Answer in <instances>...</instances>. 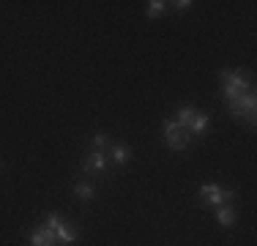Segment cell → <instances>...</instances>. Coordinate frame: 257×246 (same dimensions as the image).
<instances>
[{
	"instance_id": "obj_12",
	"label": "cell",
	"mask_w": 257,
	"mask_h": 246,
	"mask_svg": "<svg viewBox=\"0 0 257 246\" xmlns=\"http://www.w3.org/2000/svg\"><path fill=\"white\" fill-rule=\"evenodd\" d=\"M74 194L79 197V200H93L96 189H93V183H88V181H79L77 186H74Z\"/></svg>"
},
{
	"instance_id": "obj_3",
	"label": "cell",
	"mask_w": 257,
	"mask_h": 246,
	"mask_svg": "<svg viewBox=\"0 0 257 246\" xmlns=\"http://www.w3.org/2000/svg\"><path fill=\"white\" fill-rule=\"evenodd\" d=\"M200 197H203L205 205L219 208V205H227V202L235 200V192H232V189H222L219 183H205V186L200 189Z\"/></svg>"
},
{
	"instance_id": "obj_8",
	"label": "cell",
	"mask_w": 257,
	"mask_h": 246,
	"mask_svg": "<svg viewBox=\"0 0 257 246\" xmlns=\"http://www.w3.org/2000/svg\"><path fill=\"white\" fill-rule=\"evenodd\" d=\"M208 123H211V115H208V112H197L192 118V123H189V137H200V134L208 129Z\"/></svg>"
},
{
	"instance_id": "obj_4",
	"label": "cell",
	"mask_w": 257,
	"mask_h": 246,
	"mask_svg": "<svg viewBox=\"0 0 257 246\" xmlns=\"http://www.w3.org/2000/svg\"><path fill=\"white\" fill-rule=\"evenodd\" d=\"M162 129H164V143H167L170 151H183V148L189 145V140H192L175 120H164Z\"/></svg>"
},
{
	"instance_id": "obj_15",
	"label": "cell",
	"mask_w": 257,
	"mask_h": 246,
	"mask_svg": "<svg viewBox=\"0 0 257 246\" xmlns=\"http://www.w3.org/2000/svg\"><path fill=\"white\" fill-rule=\"evenodd\" d=\"M173 6H175V11H186V9H192V0H178Z\"/></svg>"
},
{
	"instance_id": "obj_1",
	"label": "cell",
	"mask_w": 257,
	"mask_h": 246,
	"mask_svg": "<svg viewBox=\"0 0 257 246\" xmlns=\"http://www.w3.org/2000/svg\"><path fill=\"white\" fill-rule=\"evenodd\" d=\"M219 79H222V93H224V101H232V98L243 96L246 90H252V79H249L243 71L222 69V71H219Z\"/></svg>"
},
{
	"instance_id": "obj_9",
	"label": "cell",
	"mask_w": 257,
	"mask_h": 246,
	"mask_svg": "<svg viewBox=\"0 0 257 246\" xmlns=\"http://www.w3.org/2000/svg\"><path fill=\"white\" fill-rule=\"evenodd\" d=\"M216 211V221L222 227H232L235 224V219H238V213H235V208H230V205H219V208H213Z\"/></svg>"
},
{
	"instance_id": "obj_13",
	"label": "cell",
	"mask_w": 257,
	"mask_h": 246,
	"mask_svg": "<svg viewBox=\"0 0 257 246\" xmlns=\"http://www.w3.org/2000/svg\"><path fill=\"white\" fill-rule=\"evenodd\" d=\"M164 9H167V3L164 0H151L148 9H145V14H148V20H154V17H162Z\"/></svg>"
},
{
	"instance_id": "obj_2",
	"label": "cell",
	"mask_w": 257,
	"mask_h": 246,
	"mask_svg": "<svg viewBox=\"0 0 257 246\" xmlns=\"http://www.w3.org/2000/svg\"><path fill=\"white\" fill-rule=\"evenodd\" d=\"M227 107H230V115L235 120H246L249 126H254V120H257V98H254V88L252 90H246L243 96H238V98H232V101H227Z\"/></svg>"
},
{
	"instance_id": "obj_5",
	"label": "cell",
	"mask_w": 257,
	"mask_h": 246,
	"mask_svg": "<svg viewBox=\"0 0 257 246\" xmlns=\"http://www.w3.org/2000/svg\"><path fill=\"white\" fill-rule=\"evenodd\" d=\"M30 246H58L55 230H50L47 224H39L30 230Z\"/></svg>"
},
{
	"instance_id": "obj_11",
	"label": "cell",
	"mask_w": 257,
	"mask_h": 246,
	"mask_svg": "<svg viewBox=\"0 0 257 246\" xmlns=\"http://www.w3.org/2000/svg\"><path fill=\"white\" fill-rule=\"evenodd\" d=\"M109 159H112V164H126L128 159H132V151H128V145H123V143H118V145H112V153H107Z\"/></svg>"
},
{
	"instance_id": "obj_7",
	"label": "cell",
	"mask_w": 257,
	"mask_h": 246,
	"mask_svg": "<svg viewBox=\"0 0 257 246\" xmlns=\"http://www.w3.org/2000/svg\"><path fill=\"white\" fill-rule=\"evenodd\" d=\"M55 238H58V243L71 246V243H77L79 232H77V227H74V224H69V221H60V224L55 227Z\"/></svg>"
},
{
	"instance_id": "obj_14",
	"label": "cell",
	"mask_w": 257,
	"mask_h": 246,
	"mask_svg": "<svg viewBox=\"0 0 257 246\" xmlns=\"http://www.w3.org/2000/svg\"><path fill=\"white\" fill-rule=\"evenodd\" d=\"M93 151H107L109 153V134L107 132H96L93 134Z\"/></svg>"
},
{
	"instance_id": "obj_10",
	"label": "cell",
	"mask_w": 257,
	"mask_h": 246,
	"mask_svg": "<svg viewBox=\"0 0 257 246\" xmlns=\"http://www.w3.org/2000/svg\"><path fill=\"white\" fill-rule=\"evenodd\" d=\"M194 115H197V109H194V107H189V104H186V107H181L178 112H175V123H178V126L183 129V132L189 134V123H192Z\"/></svg>"
},
{
	"instance_id": "obj_6",
	"label": "cell",
	"mask_w": 257,
	"mask_h": 246,
	"mask_svg": "<svg viewBox=\"0 0 257 246\" xmlns=\"http://www.w3.org/2000/svg\"><path fill=\"white\" fill-rule=\"evenodd\" d=\"M107 151H90L88 156L82 159V170L85 172H104V167H107Z\"/></svg>"
}]
</instances>
